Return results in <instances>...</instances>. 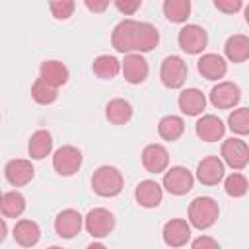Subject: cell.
I'll list each match as a JSON object with an SVG mask.
<instances>
[{
  "mask_svg": "<svg viewBox=\"0 0 249 249\" xmlns=\"http://www.w3.org/2000/svg\"><path fill=\"white\" fill-rule=\"evenodd\" d=\"M142 165L148 173H163L169 165V152L161 144H148L142 150Z\"/></svg>",
  "mask_w": 249,
  "mask_h": 249,
  "instance_id": "16",
  "label": "cell"
},
{
  "mask_svg": "<svg viewBox=\"0 0 249 249\" xmlns=\"http://www.w3.org/2000/svg\"><path fill=\"white\" fill-rule=\"evenodd\" d=\"M160 43V33L156 25L148 21H138L136 27V53H150L158 47Z\"/></svg>",
  "mask_w": 249,
  "mask_h": 249,
  "instance_id": "25",
  "label": "cell"
},
{
  "mask_svg": "<svg viewBox=\"0 0 249 249\" xmlns=\"http://www.w3.org/2000/svg\"><path fill=\"white\" fill-rule=\"evenodd\" d=\"M39 76H41L45 82H49V84L60 88V86H64V84L68 82L70 72H68V66H66L64 62H60V60H45V62H41Z\"/></svg>",
  "mask_w": 249,
  "mask_h": 249,
  "instance_id": "23",
  "label": "cell"
},
{
  "mask_svg": "<svg viewBox=\"0 0 249 249\" xmlns=\"http://www.w3.org/2000/svg\"><path fill=\"white\" fill-rule=\"evenodd\" d=\"M6 220L8 218H2V222H0V230H2V233H0V243L6 239V231H8V226H6Z\"/></svg>",
  "mask_w": 249,
  "mask_h": 249,
  "instance_id": "39",
  "label": "cell"
},
{
  "mask_svg": "<svg viewBox=\"0 0 249 249\" xmlns=\"http://www.w3.org/2000/svg\"><path fill=\"white\" fill-rule=\"evenodd\" d=\"M31 97H33V101L39 103V105H51V103H54L56 97H58V88L53 86V84H49V82H45V80L39 76V78L33 82V86H31Z\"/></svg>",
  "mask_w": 249,
  "mask_h": 249,
  "instance_id": "31",
  "label": "cell"
},
{
  "mask_svg": "<svg viewBox=\"0 0 249 249\" xmlns=\"http://www.w3.org/2000/svg\"><path fill=\"white\" fill-rule=\"evenodd\" d=\"M195 132L204 142H216L224 136L226 124L216 115H202L195 124Z\"/></svg>",
  "mask_w": 249,
  "mask_h": 249,
  "instance_id": "20",
  "label": "cell"
},
{
  "mask_svg": "<svg viewBox=\"0 0 249 249\" xmlns=\"http://www.w3.org/2000/svg\"><path fill=\"white\" fill-rule=\"evenodd\" d=\"M195 185V175L183 167V165H173L163 171V189L175 196L187 195Z\"/></svg>",
  "mask_w": 249,
  "mask_h": 249,
  "instance_id": "6",
  "label": "cell"
},
{
  "mask_svg": "<svg viewBox=\"0 0 249 249\" xmlns=\"http://www.w3.org/2000/svg\"><path fill=\"white\" fill-rule=\"evenodd\" d=\"M228 126L237 136L249 134V107H237L228 115Z\"/></svg>",
  "mask_w": 249,
  "mask_h": 249,
  "instance_id": "33",
  "label": "cell"
},
{
  "mask_svg": "<svg viewBox=\"0 0 249 249\" xmlns=\"http://www.w3.org/2000/svg\"><path fill=\"white\" fill-rule=\"evenodd\" d=\"M161 235H163V243L165 245H169V247H183L191 239V222L181 220V218H173V220L165 222Z\"/></svg>",
  "mask_w": 249,
  "mask_h": 249,
  "instance_id": "15",
  "label": "cell"
},
{
  "mask_svg": "<svg viewBox=\"0 0 249 249\" xmlns=\"http://www.w3.org/2000/svg\"><path fill=\"white\" fill-rule=\"evenodd\" d=\"M177 43L187 54H200L208 45V33L196 23H187L179 29Z\"/></svg>",
  "mask_w": 249,
  "mask_h": 249,
  "instance_id": "4",
  "label": "cell"
},
{
  "mask_svg": "<svg viewBox=\"0 0 249 249\" xmlns=\"http://www.w3.org/2000/svg\"><path fill=\"white\" fill-rule=\"evenodd\" d=\"M212 2L222 14H237L243 6V0H212Z\"/></svg>",
  "mask_w": 249,
  "mask_h": 249,
  "instance_id": "36",
  "label": "cell"
},
{
  "mask_svg": "<svg viewBox=\"0 0 249 249\" xmlns=\"http://www.w3.org/2000/svg\"><path fill=\"white\" fill-rule=\"evenodd\" d=\"M121 72L124 76V80L128 84H142L146 82L148 74H150V66H148V60L142 56V53H128L124 54V60L121 62Z\"/></svg>",
  "mask_w": 249,
  "mask_h": 249,
  "instance_id": "13",
  "label": "cell"
},
{
  "mask_svg": "<svg viewBox=\"0 0 249 249\" xmlns=\"http://www.w3.org/2000/svg\"><path fill=\"white\" fill-rule=\"evenodd\" d=\"M183 132H185V121L177 115H165L158 123V134L167 142L181 138Z\"/></svg>",
  "mask_w": 249,
  "mask_h": 249,
  "instance_id": "28",
  "label": "cell"
},
{
  "mask_svg": "<svg viewBox=\"0 0 249 249\" xmlns=\"http://www.w3.org/2000/svg\"><path fill=\"white\" fill-rule=\"evenodd\" d=\"M187 74H189V68L181 56L171 54V56L163 58L161 68H160V80L165 88H169V89L183 88V84L187 82Z\"/></svg>",
  "mask_w": 249,
  "mask_h": 249,
  "instance_id": "3",
  "label": "cell"
},
{
  "mask_svg": "<svg viewBox=\"0 0 249 249\" xmlns=\"http://www.w3.org/2000/svg\"><path fill=\"white\" fill-rule=\"evenodd\" d=\"M224 191H226L228 196L241 198V196H245L247 191H249V181H247V177H245L243 173L233 171L231 175H228V177L224 179Z\"/></svg>",
  "mask_w": 249,
  "mask_h": 249,
  "instance_id": "32",
  "label": "cell"
},
{
  "mask_svg": "<svg viewBox=\"0 0 249 249\" xmlns=\"http://www.w3.org/2000/svg\"><path fill=\"white\" fill-rule=\"evenodd\" d=\"M35 175V169L31 165L29 160L18 158V160H10L4 167V177L12 187H23L27 185Z\"/></svg>",
  "mask_w": 249,
  "mask_h": 249,
  "instance_id": "14",
  "label": "cell"
},
{
  "mask_svg": "<svg viewBox=\"0 0 249 249\" xmlns=\"http://www.w3.org/2000/svg\"><path fill=\"white\" fill-rule=\"evenodd\" d=\"M0 210L4 218H19L25 212V196L19 191H6L0 200Z\"/></svg>",
  "mask_w": 249,
  "mask_h": 249,
  "instance_id": "27",
  "label": "cell"
},
{
  "mask_svg": "<svg viewBox=\"0 0 249 249\" xmlns=\"http://www.w3.org/2000/svg\"><path fill=\"white\" fill-rule=\"evenodd\" d=\"M84 4L91 14H103L109 8L111 0H84Z\"/></svg>",
  "mask_w": 249,
  "mask_h": 249,
  "instance_id": "38",
  "label": "cell"
},
{
  "mask_svg": "<svg viewBox=\"0 0 249 249\" xmlns=\"http://www.w3.org/2000/svg\"><path fill=\"white\" fill-rule=\"evenodd\" d=\"M121 60L117 56H111V54H99L93 64H91V70L97 78L101 80H113L119 72H121Z\"/></svg>",
  "mask_w": 249,
  "mask_h": 249,
  "instance_id": "29",
  "label": "cell"
},
{
  "mask_svg": "<svg viewBox=\"0 0 249 249\" xmlns=\"http://www.w3.org/2000/svg\"><path fill=\"white\" fill-rule=\"evenodd\" d=\"M191 247L193 249H216V247H220V243L208 235H200V237L191 241Z\"/></svg>",
  "mask_w": 249,
  "mask_h": 249,
  "instance_id": "37",
  "label": "cell"
},
{
  "mask_svg": "<svg viewBox=\"0 0 249 249\" xmlns=\"http://www.w3.org/2000/svg\"><path fill=\"white\" fill-rule=\"evenodd\" d=\"M220 218V206L210 196H196L189 204V222L196 230L212 228Z\"/></svg>",
  "mask_w": 249,
  "mask_h": 249,
  "instance_id": "2",
  "label": "cell"
},
{
  "mask_svg": "<svg viewBox=\"0 0 249 249\" xmlns=\"http://www.w3.org/2000/svg\"><path fill=\"white\" fill-rule=\"evenodd\" d=\"M208 99L216 109H233L241 99V89L233 82H218L210 89Z\"/></svg>",
  "mask_w": 249,
  "mask_h": 249,
  "instance_id": "10",
  "label": "cell"
},
{
  "mask_svg": "<svg viewBox=\"0 0 249 249\" xmlns=\"http://www.w3.org/2000/svg\"><path fill=\"white\" fill-rule=\"evenodd\" d=\"M243 16H245V23L249 25V4L245 6V10H243Z\"/></svg>",
  "mask_w": 249,
  "mask_h": 249,
  "instance_id": "40",
  "label": "cell"
},
{
  "mask_svg": "<svg viewBox=\"0 0 249 249\" xmlns=\"http://www.w3.org/2000/svg\"><path fill=\"white\" fill-rule=\"evenodd\" d=\"M84 228L91 237H107L115 230V216L107 208H91L84 216Z\"/></svg>",
  "mask_w": 249,
  "mask_h": 249,
  "instance_id": "5",
  "label": "cell"
},
{
  "mask_svg": "<svg viewBox=\"0 0 249 249\" xmlns=\"http://www.w3.org/2000/svg\"><path fill=\"white\" fill-rule=\"evenodd\" d=\"M177 105H179V109H181L183 115H187V117H198L206 109V97H204V93L200 89L187 88V89H183L179 93Z\"/></svg>",
  "mask_w": 249,
  "mask_h": 249,
  "instance_id": "19",
  "label": "cell"
},
{
  "mask_svg": "<svg viewBox=\"0 0 249 249\" xmlns=\"http://www.w3.org/2000/svg\"><path fill=\"white\" fill-rule=\"evenodd\" d=\"M124 187L123 173L115 165H99L91 175V189L103 198L117 196Z\"/></svg>",
  "mask_w": 249,
  "mask_h": 249,
  "instance_id": "1",
  "label": "cell"
},
{
  "mask_svg": "<svg viewBox=\"0 0 249 249\" xmlns=\"http://www.w3.org/2000/svg\"><path fill=\"white\" fill-rule=\"evenodd\" d=\"M134 198L142 208H156L163 198V187L152 179H144L136 185Z\"/></svg>",
  "mask_w": 249,
  "mask_h": 249,
  "instance_id": "18",
  "label": "cell"
},
{
  "mask_svg": "<svg viewBox=\"0 0 249 249\" xmlns=\"http://www.w3.org/2000/svg\"><path fill=\"white\" fill-rule=\"evenodd\" d=\"M105 117L111 124H126L132 119V105L123 97H115L105 105Z\"/></svg>",
  "mask_w": 249,
  "mask_h": 249,
  "instance_id": "26",
  "label": "cell"
},
{
  "mask_svg": "<svg viewBox=\"0 0 249 249\" xmlns=\"http://www.w3.org/2000/svg\"><path fill=\"white\" fill-rule=\"evenodd\" d=\"M84 228V216L74 208H64L54 218V231L62 239L76 237Z\"/></svg>",
  "mask_w": 249,
  "mask_h": 249,
  "instance_id": "12",
  "label": "cell"
},
{
  "mask_svg": "<svg viewBox=\"0 0 249 249\" xmlns=\"http://www.w3.org/2000/svg\"><path fill=\"white\" fill-rule=\"evenodd\" d=\"M226 177V169H224V160L218 156H206L198 161L196 165V179L206 185V187H214L220 181H224Z\"/></svg>",
  "mask_w": 249,
  "mask_h": 249,
  "instance_id": "11",
  "label": "cell"
},
{
  "mask_svg": "<svg viewBox=\"0 0 249 249\" xmlns=\"http://www.w3.org/2000/svg\"><path fill=\"white\" fill-rule=\"evenodd\" d=\"M49 10L54 19H70L76 10V0H49Z\"/></svg>",
  "mask_w": 249,
  "mask_h": 249,
  "instance_id": "34",
  "label": "cell"
},
{
  "mask_svg": "<svg viewBox=\"0 0 249 249\" xmlns=\"http://www.w3.org/2000/svg\"><path fill=\"white\" fill-rule=\"evenodd\" d=\"M12 235H14V239H16L18 245H21V247H33L41 239V228H39L37 222L23 218V220L16 222Z\"/></svg>",
  "mask_w": 249,
  "mask_h": 249,
  "instance_id": "21",
  "label": "cell"
},
{
  "mask_svg": "<svg viewBox=\"0 0 249 249\" xmlns=\"http://www.w3.org/2000/svg\"><path fill=\"white\" fill-rule=\"evenodd\" d=\"M82 152L76 146H60L54 154H53V167L58 175L62 177H70L74 175L80 167H82Z\"/></svg>",
  "mask_w": 249,
  "mask_h": 249,
  "instance_id": "9",
  "label": "cell"
},
{
  "mask_svg": "<svg viewBox=\"0 0 249 249\" xmlns=\"http://www.w3.org/2000/svg\"><path fill=\"white\" fill-rule=\"evenodd\" d=\"M196 68H198L202 78L212 80V82H220L228 72V62L224 56H220L216 53H206L198 58Z\"/></svg>",
  "mask_w": 249,
  "mask_h": 249,
  "instance_id": "17",
  "label": "cell"
},
{
  "mask_svg": "<svg viewBox=\"0 0 249 249\" xmlns=\"http://www.w3.org/2000/svg\"><path fill=\"white\" fill-rule=\"evenodd\" d=\"M220 156H222V160L228 167L239 171V169L247 167V163H249V146L245 144V140H241L237 136H231V138L224 140Z\"/></svg>",
  "mask_w": 249,
  "mask_h": 249,
  "instance_id": "7",
  "label": "cell"
},
{
  "mask_svg": "<svg viewBox=\"0 0 249 249\" xmlns=\"http://www.w3.org/2000/svg\"><path fill=\"white\" fill-rule=\"evenodd\" d=\"M136 27H138V21L134 19H123L115 25L111 33V45L117 53H123V54L136 53Z\"/></svg>",
  "mask_w": 249,
  "mask_h": 249,
  "instance_id": "8",
  "label": "cell"
},
{
  "mask_svg": "<svg viewBox=\"0 0 249 249\" xmlns=\"http://www.w3.org/2000/svg\"><path fill=\"white\" fill-rule=\"evenodd\" d=\"M51 150H53V136L49 130L39 128L29 136L27 152H29L31 160H43L51 154Z\"/></svg>",
  "mask_w": 249,
  "mask_h": 249,
  "instance_id": "24",
  "label": "cell"
},
{
  "mask_svg": "<svg viewBox=\"0 0 249 249\" xmlns=\"http://www.w3.org/2000/svg\"><path fill=\"white\" fill-rule=\"evenodd\" d=\"M113 2H115L117 10H119L121 14H124V16L136 14V12L140 10V6H142V0H113Z\"/></svg>",
  "mask_w": 249,
  "mask_h": 249,
  "instance_id": "35",
  "label": "cell"
},
{
  "mask_svg": "<svg viewBox=\"0 0 249 249\" xmlns=\"http://www.w3.org/2000/svg\"><path fill=\"white\" fill-rule=\"evenodd\" d=\"M163 16L171 23H185L191 16V0H163Z\"/></svg>",
  "mask_w": 249,
  "mask_h": 249,
  "instance_id": "30",
  "label": "cell"
},
{
  "mask_svg": "<svg viewBox=\"0 0 249 249\" xmlns=\"http://www.w3.org/2000/svg\"><path fill=\"white\" fill-rule=\"evenodd\" d=\"M224 54L230 62H235V64L245 62L249 58V37L241 33L230 35L224 43Z\"/></svg>",
  "mask_w": 249,
  "mask_h": 249,
  "instance_id": "22",
  "label": "cell"
}]
</instances>
